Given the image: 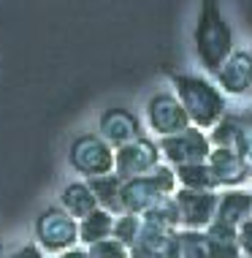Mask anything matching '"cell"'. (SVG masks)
Instances as JSON below:
<instances>
[{
    "mask_svg": "<svg viewBox=\"0 0 252 258\" xmlns=\"http://www.w3.org/2000/svg\"><path fill=\"white\" fill-rule=\"evenodd\" d=\"M168 79H171V87H174L171 93L179 98L193 128L212 131L228 114V98L209 76L168 71Z\"/></svg>",
    "mask_w": 252,
    "mask_h": 258,
    "instance_id": "6da1fadb",
    "label": "cell"
},
{
    "mask_svg": "<svg viewBox=\"0 0 252 258\" xmlns=\"http://www.w3.org/2000/svg\"><path fill=\"white\" fill-rule=\"evenodd\" d=\"M195 57L206 74H214L222 66V60L233 52V30L222 14L220 0H201L198 19L193 27Z\"/></svg>",
    "mask_w": 252,
    "mask_h": 258,
    "instance_id": "7a4b0ae2",
    "label": "cell"
},
{
    "mask_svg": "<svg viewBox=\"0 0 252 258\" xmlns=\"http://www.w3.org/2000/svg\"><path fill=\"white\" fill-rule=\"evenodd\" d=\"M177 190V177L168 163H160L155 171L141 174V177L122 179V212L144 215L152 204H157L160 199L174 196Z\"/></svg>",
    "mask_w": 252,
    "mask_h": 258,
    "instance_id": "3957f363",
    "label": "cell"
},
{
    "mask_svg": "<svg viewBox=\"0 0 252 258\" xmlns=\"http://www.w3.org/2000/svg\"><path fill=\"white\" fill-rule=\"evenodd\" d=\"M33 236H36L33 242L44 253L57 255L79 245V220L71 218L62 207H46L33 223Z\"/></svg>",
    "mask_w": 252,
    "mask_h": 258,
    "instance_id": "277c9868",
    "label": "cell"
},
{
    "mask_svg": "<svg viewBox=\"0 0 252 258\" xmlns=\"http://www.w3.org/2000/svg\"><path fill=\"white\" fill-rule=\"evenodd\" d=\"M68 163L84 179L111 174L114 171V147L106 144L98 134H81L68 147Z\"/></svg>",
    "mask_w": 252,
    "mask_h": 258,
    "instance_id": "5b68a950",
    "label": "cell"
},
{
    "mask_svg": "<svg viewBox=\"0 0 252 258\" xmlns=\"http://www.w3.org/2000/svg\"><path fill=\"white\" fill-rule=\"evenodd\" d=\"M160 158L165 160L168 166H182V163H198V160H206V155L212 152V144H209L206 131L201 128H185L179 134L163 136L157 142Z\"/></svg>",
    "mask_w": 252,
    "mask_h": 258,
    "instance_id": "8992f818",
    "label": "cell"
},
{
    "mask_svg": "<svg viewBox=\"0 0 252 258\" xmlns=\"http://www.w3.org/2000/svg\"><path fill=\"white\" fill-rule=\"evenodd\" d=\"M160 163H163V158H160L157 142H152L149 136H138L114 150V174H120L122 179L149 174Z\"/></svg>",
    "mask_w": 252,
    "mask_h": 258,
    "instance_id": "52a82bcc",
    "label": "cell"
},
{
    "mask_svg": "<svg viewBox=\"0 0 252 258\" xmlns=\"http://www.w3.org/2000/svg\"><path fill=\"white\" fill-rule=\"evenodd\" d=\"M144 117H146V128H149L155 136H160V139L190 128V120H187L179 98L174 93H168V90H160V93L149 95Z\"/></svg>",
    "mask_w": 252,
    "mask_h": 258,
    "instance_id": "ba28073f",
    "label": "cell"
},
{
    "mask_svg": "<svg viewBox=\"0 0 252 258\" xmlns=\"http://www.w3.org/2000/svg\"><path fill=\"white\" fill-rule=\"evenodd\" d=\"M212 76H214L212 82L222 90L225 98L249 95L252 93V52L249 49H233Z\"/></svg>",
    "mask_w": 252,
    "mask_h": 258,
    "instance_id": "9c48e42d",
    "label": "cell"
},
{
    "mask_svg": "<svg viewBox=\"0 0 252 258\" xmlns=\"http://www.w3.org/2000/svg\"><path fill=\"white\" fill-rule=\"evenodd\" d=\"M217 196L220 190H193V187H177L174 204L179 209L182 228H206L214 220Z\"/></svg>",
    "mask_w": 252,
    "mask_h": 258,
    "instance_id": "30bf717a",
    "label": "cell"
},
{
    "mask_svg": "<svg viewBox=\"0 0 252 258\" xmlns=\"http://www.w3.org/2000/svg\"><path fill=\"white\" fill-rule=\"evenodd\" d=\"M179 231V228H177ZM177 231L141 220L136 242L128 247V258H179Z\"/></svg>",
    "mask_w": 252,
    "mask_h": 258,
    "instance_id": "8fae6325",
    "label": "cell"
},
{
    "mask_svg": "<svg viewBox=\"0 0 252 258\" xmlns=\"http://www.w3.org/2000/svg\"><path fill=\"white\" fill-rule=\"evenodd\" d=\"M98 136L117 150V147H122V144L141 136V120L130 109L111 106L98 117Z\"/></svg>",
    "mask_w": 252,
    "mask_h": 258,
    "instance_id": "7c38bea8",
    "label": "cell"
},
{
    "mask_svg": "<svg viewBox=\"0 0 252 258\" xmlns=\"http://www.w3.org/2000/svg\"><path fill=\"white\" fill-rule=\"evenodd\" d=\"M206 166L212 174V182L217 190H225V187H244L247 182V169H244V160L236 150H222V147H212V152L206 155Z\"/></svg>",
    "mask_w": 252,
    "mask_h": 258,
    "instance_id": "4fadbf2b",
    "label": "cell"
},
{
    "mask_svg": "<svg viewBox=\"0 0 252 258\" xmlns=\"http://www.w3.org/2000/svg\"><path fill=\"white\" fill-rule=\"evenodd\" d=\"M247 218H252V190H247V187H225V190H220L214 220H222L228 226L239 228Z\"/></svg>",
    "mask_w": 252,
    "mask_h": 258,
    "instance_id": "5bb4252c",
    "label": "cell"
},
{
    "mask_svg": "<svg viewBox=\"0 0 252 258\" xmlns=\"http://www.w3.org/2000/svg\"><path fill=\"white\" fill-rule=\"evenodd\" d=\"M87 185L101 209H106L111 215L122 212V177L120 174L111 171V174H101V177H90Z\"/></svg>",
    "mask_w": 252,
    "mask_h": 258,
    "instance_id": "9a60e30c",
    "label": "cell"
},
{
    "mask_svg": "<svg viewBox=\"0 0 252 258\" xmlns=\"http://www.w3.org/2000/svg\"><path fill=\"white\" fill-rule=\"evenodd\" d=\"M60 207L65 209L71 218H76V220L93 212V209L98 207V201L93 196V190H90L87 179H73V182H68L65 187H62Z\"/></svg>",
    "mask_w": 252,
    "mask_h": 258,
    "instance_id": "2e32d148",
    "label": "cell"
},
{
    "mask_svg": "<svg viewBox=\"0 0 252 258\" xmlns=\"http://www.w3.org/2000/svg\"><path fill=\"white\" fill-rule=\"evenodd\" d=\"M177 247H179V258H220L214 250V242L209 239L204 228H179Z\"/></svg>",
    "mask_w": 252,
    "mask_h": 258,
    "instance_id": "e0dca14e",
    "label": "cell"
},
{
    "mask_svg": "<svg viewBox=\"0 0 252 258\" xmlns=\"http://www.w3.org/2000/svg\"><path fill=\"white\" fill-rule=\"evenodd\" d=\"M111 228H114V215L95 207L90 215L79 218V242L87 247L98 239H106V236H111Z\"/></svg>",
    "mask_w": 252,
    "mask_h": 258,
    "instance_id": "ac0fdd59",
    "label": "cell"
},
{
    "mask_svg": "<svg viewBox=\"0 0 252 258\" xmlns=\"http://www.w3.org/2000/svg\"><path fill=\"white\" fill-rule=\"evenodd\" d=\"M174 177H177V187H193V190H217L209 174L206 160L198 163H182V166H171Z\"/></svg>",
    "mask_w": 252,
    "mask_h": 258,
    "instance_id": "d6986e66",
    "label": "cell"
},
{
    "mask_svg": "<svg viewBox=\"0 0 252 258\" xmlns=\"http://www.w3.org/2000/svg\"><path fill=\"white\" fill-rule=\"evenodd\" d=\"M241 125H244V120H239L233 114H225L212 131H206L209 144L212 147H222V150H236L239 136H241Z\"/></svg>",
    "mask_w": 252,
    "mask_h": 258,
    "instance_id": "ffe728a7",
    "label": "cell"
},
{
    "mask_svg": "<svg viewBox=\"0 0 252 258\" xmlns=\"http://www.w3.org/2000/svg\"><path fill=\"white\" fill-rule=\"evenodd\" d=\"M144 223H152V226H160V228H171V231H177L179 226V209L174 204V196H165L160 199L157 204H152L146 209L144 215H138Z\"/></svg>",
    "mask_w": 252,
    "mask_h": 258,
    "instance_id": "44dd1931",
    "label": "cell"
},
{
    "mask_svg": "<svg viewBox=\"0 0 252 258\" xmlns=\"http://www.w3.org/2000/svg\"><path fill=\"white\" fill-rule=\"evenodd\" d=\"M138 228H141V218L138 215H133V212H120V215H114V228H111V236L114 239H120L122 245H133L136 242V236H138Z\"/></svg>",
    "mask_w": 252,
    "mask_h": 258,
    "instance_id": "7402d4cb",
    "label": "cell"
},
{
    "mask_svg": "<svg viewBox=\"0 0 252 258\" xmlns=\"http://www.w3.org/2000/svg\"><path fill=\"white\" fill-rule=\"evenodd\" d=\"M90 258H128V245H122L114 236H106V239H98L93 245L84 247Z\"/></svg>",
    "mask_w": 252,
    "mask_h": 258,
    "instance_id": "603a6c76",
    "label": "cell"
},
{
    "mask_svg": "<svg viewBox=\"0 0 252 258\" xmlns=\"http://www.w3.org/2000/svg\"><path fill=\"white\" fill-rule=\"evenodd\" d=\"M236 152L241 155L247 177L252 179V120L241 125V136H239V144H236Z\"/></svg>",
    "mask_w": 252,
    "mask_h": 258,
    "instance_id": "cb8c5ba5",
    "label": "cell"
},
{
    "mask_svg": "<svg viewBox=\"0 0 252 258\" xmlns=\"http://www.w3.org/2000/svg\"><path fill=\"white\" fill-rule=\"evenodd\" d=\"M236 242H239L241 258H252V218H247L236 228Z\"/></svg>",
    "mask_w": 252,
    "mask_h": 258,
    "instance_id": "d4e9b609",
    "label": "cell"
},
{
    "mask_svg": "<svg viewBox=\"0 0 252 258\" xmlns=\"http://www.w3.org/2000/svg\"><path fill=\"white\" fill-rule=\"evenodd\" d=\"M6 258H44V250H41L36 242H25V245H19L11 255H6Z\"/></svg>",
    "mask_w": 252,
    "mask_h": 258,
    "instance_id": "484cf974",
    "label": "cell"
},
{
    "mask_svg": "<svg viewBox=\"0 0 252 258\" xmlns=\"http://www.w3.org/2000/svg\"><path fill=\"white\" fill-rule=\"evenodd\" d=\"M54 258H90V255L84 247H68V250H62V253H57Z\"/></svg>",
    "mask_w": 252,
    "mask_h": 258,
    "instance_id": "4316f807",
    "label": "cell"
},
{
    "mask_svg": "<svg viewBox=\"0 0 252 258\" xmlns=\"http://www.w3.org/2000/svg\"><path fill=\"white\" fill-rule=\"evenodd\" d=\"M0 258H6V247H3V239H0Z\"/></svg>",
    "mask_w": 252,
    "mask_h": 258,
    "instance_id": "83f0119b",
    "label": "cell"
}]
</instances>
